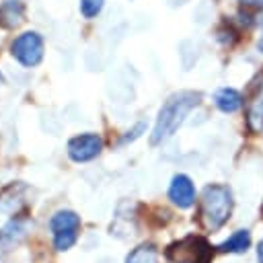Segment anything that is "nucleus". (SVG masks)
I'll use <instances>...</instances> for the list:
<instances>
[{
	"instance_id": "obj_1",
	"label": "nucleus",
	"mask_w": 263,
	"mask_h": 263,
	"mask_svg": "<svg viewBox=\"0 0 263 263\" xmlns=\"http://www.w3.org/2000/svg\"><path fill=\"white\" fill-rule=\"evenodd\" d=\"M199 101H201V95L195 90H181V92L171 95L158 111L150 142L156 146V144L164 142L166 138H171L181 127L185 117L199 105Z\"/></svg>"
},
{
	"instance_id": "obj_2",
	"label": "nucleus",
	"mask_w": 263,
	"mask_h": 263,
	"mask_svg": "<svg viewBox=\"0 0 263 263\" xmlns=\"http://www.w3.org/2000/svg\"><path fill=\"white\" fill-rule=\"evenodd\" d=\"M232 214V191L226 185H205L199 199V218L210 230L222 228Z\"/></svg>"
},
{
	"instance_id": "obj_3",
	"label": "nucleus",
	"mask_w": 263,
	"mask_h": 263,
	"mask_svg": "<svg viewBox=\"0 0 263 263\" xmlns=\"http://www.w3.org/2000/svg\"><path fill=\"white\" fill-rule=\"evenodd\" d=\"M214 247L199 234H187L164 249L166 263H212Z\"/></svg>"
},
{
	"instance_id": "obj_4",
	"label": "nucleus",
	"mask_w": 263,
	"mask_h": 263,
	"mask_svg": "<svg viewBox=\"0 0 263 263\" xmlns=\"http://www.w3.org/2000/svg\"><path fill=\"white\" fill-rule=\"evenodd\" d=\"M49 232L53 236L55 251H68L78 240L80 216L72 210H60L49 220Z\"/></svg>"
},
{
	"instance_id": "obj_5",
	"label": "nucleus",
	"mask_w": 263,
	"mask_h": 263,
	"mask_svg": "<svg viewBox=\"0 0 263 263\" xmlns=\"http://www.w3.org/2000/svg\"><path fill=\"white\" fill-rule=\"evenodd\" d=\"M10 53L21 66L35 68L43 60V37L37 31H25L12 41Z\"/></svg>"
},
{
	"instance_id": "obj_6",
	"label": "nucleus",
	"mask_w": 263,
	"mask_h": 263,
	"mask_svg": "<svg viewBox=\"0 0 263 263\" xmlns=\"http://www.w3.org/2000/svg\"><path fill=\"white\" fill-rule=\"evenodd\" d=\"M245 111H247V127L251 134H263V72H259L245 97Z\"/></svg>"
},
{
	"instance_id": "obj_7",
	"label": "nucleus",
	"mask_w": 263,
	"mask_h": 263,
	"mask_svg": "<svg viewBox=\"0 0 263 263\" xmlns=\"http://www.w3.org/2000/svg\"><path fill=\"white\" fill-rule=\"evenodd\" d=\"M103 150V138L99 134H80L68 140V156L74 162H88L97 158Z\"/></svg>"
},
{
	"instance_id": "obj_8",
	"label": "nucleus",
	"mask_w": 263,
	"mask_h": 263,
	"mask_svg": "<svg viewBox=\"0 0 263 263\" xmlns=\"http://www.w3.org/2000/svg\"><path fill=\"white\" fill-rule=\"evenodd\" d=\"M29 224L31 222H29L27 216H14L12 220H8L0 230V253H6L10 249H14L27 236Z\"/></svg>"
},
{
	"instance_id": "obj_9",
	"label": "nucleus",
	"mask_w": 263,
	"mask_h": 263,
	"mask_svg": "<svg viewBox=\"0 0 263 263\" xmlns=\"http://www.w3.org/2000/svg\"><path fill=\"white\" fill-rule=\"evenodd\" d=\"M168 199L179 208H191L195 203V185L187 175H175L168 185Z\"/></svg>"
},
{
	"instance_id": "obj_10",
	"label": "nucleus",
	"mask_w": 263,
	"mask_h": 263,
	"mask_svg": "<svg viewBox=\"0 0 263 263\" xmlns=\"http://www.w3.org/2000/svg\"><path fill=\"white\" fill-rule=\"evenodd\" d=\"M27 185L25 183H10L0 191V212L4 214H14L25 199Z\"/></svg>"
},
{
	"instance_id": "obj_11",
	"label": "nucleus",
	"mask_w": 263,
	"mask_h": 263,
	"mask_svg": "<svg viewBox=\"0 0 263 263\" xmlns=\"http://www.w3.org/2000/svg\"><path fill=\"white\" fill-rule=\"evenodd\" d=\"M25 21V4L18 0H6L0 4V27L16 29Z\"/></svg>"
},
{
	"instance_id": "obj_12",
	"label": "nucleus",
	"mask_w": 263,
	"mask_h": 263,
	"mask_svg": "<svg viewBox=\"0 0 263 263\" xmlns=\"http://www.w3.org/2000/svg\"><path fill=\"white\" fill-rule=\"evenodd\" d=\"M214 103H216V107H218L220 111H224V113H234V111H238V109L242 107V97H240L238 90L226 86V88H220V90L216 92Z\"/></svg>"
},
{
	"instance_id": "obj_13",
	"label": "nucleus",
	"mask_w": 263,
	"mask_h": 263,
	"mask_svg": "<svg viewBox=\"0 0 263 263\" xmlns=\"http://www.w3.org/2000/svg\"><path fill=\"white\" fill-rule=\"evenodd\" d=\"M249 247H251V232L249 230H236L232 236H228L216 249L220 253H245Z\"/></svg>"
},
{
	"instance_id": "obj_14",
	"label": "nucleus",
	"mask_w": 263,
	"mask_h": 263,
	"mask_svg": "<svg viewBox=\"0 0 263 263\" xmlns=\"http://www.w3.org/2000/svg\"><path fill=\"white\" fill-rule=\"evenodd\" d=\"M125 263H158V249L152 242H142L127 255Z\"/></svg>"
},
{
	"instance_id": "obj_15",
	"label": "nucleus",
	"mask_w": 263,
	"mask_h": 263,
	"mask_svg": "<svg viewBox=\"0 0 263 263\" xmlns=\"http://www.w3.org/2000/svg\"><path fill=\"white\" fill-rule=\"evenodd\" d=\"M105 0H80V12L84 18H92L103 10Z\"/></svg>"
},
{
	"instance_id": "obj_16",
	"label": "nucleus",
	"mask_w": 263,
	"mask_h": 263,
	"mask_svg": "<svg viewBox=\"0 0 263 263\" xmlns=\"http://www.w3.org/2000/svg\"><path fill=\"white\" fill-rule=\"evenodd\" d=\"M142 132H146V123L144 121H140V123H136V127L134 129H129L123 138H121V144H127V142H134L136 138H140L142 136Z\"/></svg>"
},
{
	"instance_id": "obj_17",
	"label": "nucleus",
	"mask_w": 263,
	"mask_h": 263,
	"mask_svg": "<svg viewBox=\"0 0 263 263\" xmlns=\"http://www.w3.org/2000/svg\"><path fill=\"white\" fill-rule=\"evenodd\" d=\"M245 8H263V0H238Z\"/></svg>"
},
{
	"instance_id": "obj_18",
	"label": "nucleus",
	"mask_w": 263,
	"mask_h": 263,
	"mask_svg": "<svg viewBox=\"0 0 263 263\" xmlns=\"http://www.w3.org/2000/svg\"><path fill=\"white\" fill-rule=\"evenodd\" d=\"M257 259H259V263H263V240L257 247Z\"/></svg>"
},
{
	"instance_id": "obj_19",
	"label": "nucleus",
	"mask_w": 263,
	"mask_h": 263,
	"mask_svg": "<svg viewBox=\"0 0 263 263\" xmlns=\"http://www.w3.org/2000/svg\"><path fill=\"white\" fill-rule=\"evenodd\" d=\"M259 49H261V51H263V39H261V41H259Z\"/></svg>"
},
{
	"instance_id": "obj_20",
	"label": "nucleus",
	"mask_w": 263,
	"mask_h": 263,
	"mask_svg": "<svg viewBox=\"0 0 263 263\" xmlns=\"http://www.w3.org/2000/svg\"><path fill=\"white\" fill-rule=\"evenodd\" d=\"M2 82H4V78H2V74H0V84H2Z\"/></svg>"
},
{
	"instance_id": "obj_21",
	"label": "nucleus",
	"mask_w": 263,
	"mask_h": 263,
	"mask_svg": "<svg viewBox=\"0 0 263 263\" xmlns=\"http://www.w3.org/2000/svg\"><path fill=\"white\" fill-rule=\"evenodd\" d=\"M261 214H263V203H261Z\"/></svg>"
}]
</instances>
